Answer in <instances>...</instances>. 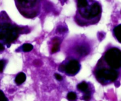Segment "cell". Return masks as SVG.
I'll return each instance as SVG.
<instances>
[{
  "label": "cell",
  "mask_w": 121,
  "mask_h": 101,
  "mask_svg": "<svg viewBox=\"0 0 121 101\" xmlns=\"http://www.w3.org/2000/svg\"><path fill=\"white\" fill-rule=\"evenodd\" d=\"M102 6L96 1H88L85 7L78 8L76 14L77 23L80 26H87L97 23L102 15Z\"/></svg>",
  "instance_id": "obj_1"
},
{
  "label": "cell",
  "mask_w": 121,
  "mask_h": 101,
  "mask_svg": "<svg viewBox=\"0 0 121 101\" xmlns=\"http://www.w3.org/2000/svg\"><path fill=\"white\" fill-rule=\"evenodd\" d=\"M95 75L99 83L103 85H106L117 81L121 77V73L108 68L99 61L98 64L95 68Z\"/></svg>",
  "instance_id": "obj_2"
},
{
  "label": "cell",
  "mask_w": 121,
  "mask_h": 101,
  "mask_svg": "<svg viewBox=\"0 0 121 101\" xmlns=\"http://www.w3.org/2000/svg\"><path fill=\"white\" fill-rule=\"evenodd\" d=\"M99 61L108 68L121 73V50L118 48L108 49Z\"/></svg>",
  "instance_id": "obj_3"
},
{
  "label": "cell",
  "mask_w": 121,
  "mask_h": 101,
  "mask_svg": "<svg viewBox=\"0 0 121 101\" xmlns=\"http://www.w3.org/2000/svg\"><path fill=\"white\" fill-rule=\"evenodd\" d=\"M17 9L26 18H33L40 13L39 1H16Z\"/></svg>",
  "instance_id": "obj_4"
},
{
  "label": "cell",
  "mask_w": 121,
  "mask_h": 101,
  "mask_svg": "<svg viewBox=\"0 0 121 101\" xmlns=\"http://www.w3.org/2000/svg\"><path fill=\"white\" fill-rule=\"evenodd\" d=\"M21 29L10 23H5L0 24V40H3L8 46L18 37Z\"/></svg>",
  "instance_id": "obj_5"
},
{
  "label": "cell",
  "mask_w": 121,
  "mask_h": 101,
  "mask_svg": "<svg viewBox=\"0 0 121 101\" xmlns=\"http://www.w3.org/2000/svg\"><path fill=\"white\" fill-rule=\"evenodd\" d=\"M80 64L77 60L73 59L71 60L66 64V65H60L59 68L60 71H64L68 75H74L77 74L80 70Z\"/></svg>",
  "instance_id": "obj_6"
},
{
  "label": "cell",
  "mask_w": 121,
  "mask_h": 101,
  "mask_svg": "<svg viewBox=\"0 0 121 101\" xmlns=\"http://www.w3.org/2000/svg\"><path fill=\"white\" fill-rule=\"evenodd\" d=\"M75 51L79 55L84 56L89 53V49L84 45H77L75 48Z\"/></svg>",
  "instance_id": "obj_7"
},
{
  "label": "cell",
  "mask_w": 121,
  "mask_h": 101,
  "mask_svg": "<svg viewBox=\"0 0 121 101\" xmlns=\"http://www.w3.org/2000/svg\"><path fill=\"white\" fill-rule=\"evenodd\" d=\"M113 34L118 42L121 44V24L115 26L113 29Z\"/></svg>",
  "instance_id": "obj_8"
},
{
  "label": "cell",
  "mask_w": 121,
  "mask_h": 101,
  "mask_svg": "<svg viewBox=\"0 0 121 101\" xmlns=\"http://www.w3.org/2000/svg\"><path fill=\"white\" fill-rule=\"evenodd\" d=\"M77 89L84 94H91L90 90L88 89V85L86 82H82L77 85Z\"/></svg>",
  "instance_id": "obj_9"
},
{
  "label": "cell",
  "mask_w": 121,
  "mask_h": 101,
  "mask_svg": "<svg viewBox=\"0 0 121 101\" xmlns=\"http://www.w3.org/2000/svg\"><path fill=\"white\" fill-rule=\"evenodd\" d=\"M26 80V75L23 72L18 73L16 76V79H15V82L18 85H20V84H23Z\"/></svg>",
  "instance_id": "obj_10"
},
{
  "label": "cell",
  "mask_w": 121,
  "mask_h": 101,
  "mask_svg": "<svg viewBox=\"0 0 121 101\" xmlns=\"http://www.w3.org/2000/svg\"><path fill=\"white\" fill-rule=\"evenodd\" d=\"M33 49V46L30 44H24L22 45V50L24 52H30Z\"/></svg>",
  "instance_id": "obj_11"
},
{
  "label": "cell",
  "mask_w": 121,
  "mask_h": 101,
  "mask_svg": "<svg viewBox=\"0 0 121 101\" xmlns=\"http://www.w3.org/2000/svg\"><path fill=\"white\" fill-rule=\"evenodd\" d=\"M67 97L69 101H74L77 99V94L75 92H69L68 93Z\"/></svg>",
  "instance_id": "obj_12"
},
{
  "label": "cell",
  "mask_w": 121,
  "mask_h": 101,
  "mask_svg": "<svg viewBox=\"0 0 121 101\" xmlns=\"http://www.w3.org/2000/svg\"><path fill=\"white\" fill-rule=\"evenodd\" d=\"M77 2V8L85 7L88 4V1L87 0H79Z\"/></svg>",
  "instance_id": "obj_13"
},
{
  "label": "cell",
  "mask_w": 121,
  "mask_h": 101,
  "mask_svg": "<svg viewBox=\"0 0 121 101\" xmlns=\"http://www.w3.org/2000/svg\"><path fill=\"white\" fill-rule=\"evenodd\" d=\"M56 42L53 44V46L52 48V53H55L57 51H58L59 49V42L57 38L55 39Z\"/></svg>",
  "instance_id": "obj_14"
},
{
  "label": "cell",
  "mask_w": 121,
  "mask_h": 101,
  "mask_svg": "<svg viewBox=\"0 0 121 101\" xmlns=\"http://www.w3.org/2000/svg\"><path fill=\"white\" fill-rule=\"evenodd\" d=\"M0 101H9L5 94L1 90H0Z\"/></svg>",
  "instance_id": "obj_15"
},
{
  "label": "cell",
  "mask_w": 121,
  "mask_h": 101,
  "mask_svg": "<svg viewBox=\"0 0 121 101\" xmlns=\"http://www.w3.org/2000/svg\"><path fill=\"white\" fill-rule=\"evenodd\" d=\"M4 66H5V62L3 60H0V73H3L4 70Z\"/></svg>",
  "instance_id": "obj_16"
},
{
  "label": "cell",
  "mask_w": 121,
  "mask_h": 101,
  "mask_svg": "<svg viewBox=\"0 0 121 101\" xmlns=\"http://www.w3.org/2000/svg\"><path fill=\"white\" fill-rule=\"evenodd\" d=\"M91 99V94H84L82 97V99L85 101H89Z\"/></svg>",
  "instance_id": "obj_17"
},
{
  "label": "cell",
  "mask_w": 121,
  "mask_h": 101,
  "mask_svg": "<svg viewBox=\"0 0 121 101\" xmlns=\"http://www.w3.org/2000/svg\"><path fill=\"white\" fill-rule=\"evenodd\" d=\"M55 77L56 79L57 80H58V81H62V79H63V78H62V76H61L60 74H57V73L55 74Z\"/></svg>",
  "instance_id": "obj_18"
},
{
  "label": "cell",
  "mask_w": 121,
  "mask_h": 101,
  "mask_svg": "<svg viewBox=\"0 0 121 101\" xmlns=\"http://www.w3.org/2000/svg\"><path fill=\"white\" fill-rule=\"evenodd\" d=\"M4 49H5V48H4V45L0 43V51H3V50H4Z\"/></svg>",
  "instance_id": "obj_19"
},
{
  "label": "cell",
  "mask_w": 121,
  "mask_h": 101,
  "mask_svg": "<svg viewBox=\"0 0 121 101\" xmlns=\"http://www.w3.org/2000/svg\"></svg>",
  "instance_id": "obj_20"
}]
</instances>
